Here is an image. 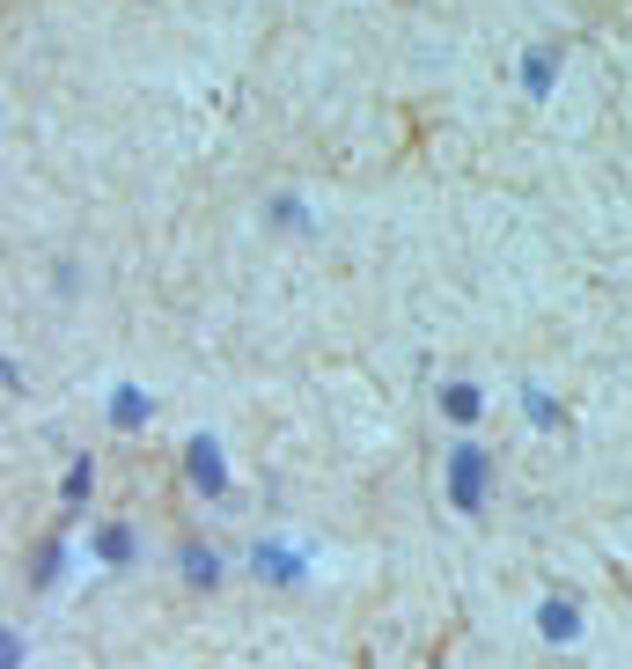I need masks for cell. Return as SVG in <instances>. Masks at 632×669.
<instances>
[{"label":"cell","mask_w":632,"mask_h":669,"mask_svg":"<svg viewBox=\"0 0 632 669\" xmlns=\"http://www.w3.org/2000/svg\"><path fill=\"white\" fill-rule=\"evenodd\" d=\"M522 412H530V427H552V397H544V390H522Z\"/></svg>","instance_id":"cell-12"},{"label":"cell","mask_w":632,"mask_h":669,"mask_svg":"<svg viewBox=\"0 0 632 669\" xmlns=\"http://www.w3.org/2000/svg\"><path fill=\"white\" fill-rule=\"evenodd\" d=\"M184 574H192V581H206V589H214V581H221V559H214V552H199V545H184Z\"/></svg>","instance_id":"cell-10"},{"label":"cell","mask_w":632,"mask_h":669,"mask_svg":"<svg viewBox=\"0 0 632 669\" xmlns=\"http://www.w3.org/2000/svg\"><path fill=\"white\" fill-rule=\"evenodd\" d=\"M250 567L266 574V581H302V552H287V545H258V552H250Z\"/></svg>","instance_id":"cell-5"},{"label":"cell","mask_w":632,"mask_h":669,"mask_svg":"<svg viewBox=\"0 0 632 669\" xmlns=\"http://www.w3.org/2000/svg\"><path fill=\"white\" fill-rule=\"evenodd\" d=\"M59 567H67V545L52 537V545L37 552V589H52V581H59Z\"/></svg>","instance_id":"cell-11"},{"label":"cell","mask_w":632,"mask_h":669,"mask_svg":"<svg viewBox=\"0 0 632 669\" xmlns=\"http://www.w3.org/2000/svg\"><path fill=\"white\" fill-rule=\"evenodd\" d=\"M97 559H103V567H133V530H125V522L97 530Z\"/></svg>","instance_id":"cell-7"},{"label":"cell","mask_w":632,"mask_h":669,"mask_svg":"<svg viewBox=\"0 0 632 669\" xmlns=\"http://www.w3.org/2000/svg\"><path fill=\"white\" fill-rule=\"evenodd\" d=\"M89 486H97V472H89V456H81V464H67V478H59V500H67V508H81V500H89Z\"/></svg>","instance_id":"cell-9"},{"label":"cell","mask_w":632,"mask_h":669,"mask_svg":"<svg viewBox=\"0 0 632 669\" xmlns=\"http://www.w3.org/2000/svg\"><path fill=\"white\" fill-rule=\"evenodd\" d=\"M537 633H544V640H574V633H582V611L552 596V603H537Z\"/></svg>","instance_id":"cell-4"},{"label":"cell","mask_w":632,"mask_h":669,"mask_svg":"<svg viewBox=\"0 0 632 669\" xmlns=\"http://www.w3.org/2000/svg\"><path fill=\"white\" fill-rule=\"evenodd\" d=\"M486 486H493V456L478 442H456L449 449V508H456V515H478V508H486Z\"/></svg>","instance_id":"cell-1"},{"label":"cell","mask_w":632,"mask_h":669,"mask_svg":"<svg viewBox=\"0 0 632 669\" xmlns=\"http://www.w3.org/2000/svg\"><path fill=\"white\" fill-rule=\"evenodd\" d=\"M111 427H119V434H140L147 427V390L140 383H119V390H111Z\"/></svg>","instance_id":"cell-3"},{"label":"cell","mask_w":632,"mask_h":669,"mask_svg":"<svg viewBox=\"0 0 632 669\" xmlns=\"http://www.w3.org/2000/svg\"><path fill=\"white\" fill-rule=\"evenodd\" d=\"M478 405H486V397L471 390V383H449V390H441V412H449V420H478Z\"/></svg>","instance_id":"cell-8"},{"label":"cell","mask_w":632,"mask_h":669,"mask_svg":"<svg viewBox=\"0 0 632 669\" xmlns=\"http://www.w3.org/2000/svg\"><path fill=\"white\" fill-rule=\"evenodd\" d=\"M552 75H560V45H537L530 67H522V89H530V97H552Z\"/></svg>","instance_id":"cell-6"},{"label":"cell","mask_w":632,"mask_h":669,"mask_svg":"<svg viewBox=\"0 0 632 669\" xmlns=\"http://www.w3.org/2000/svg\"><path fill=\"white\" fill-rule=\"evenodd\" d=\"M184 472H192V486H199L206 500L228 494V464H221V442H214V434H199V442L184 449Z\"/></svg>","instance_id":"cell-2"}]
</instances>
